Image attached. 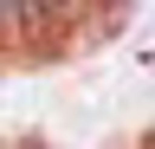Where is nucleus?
<instances>
[{
  "label": "nucleus",
  "mask_w": 155,
  "mask_h": 149,
  "mask_svg": "<svg viewBox=\"0 0 155 149\" xmlns=\"http://www.w3.org/2000/svg\"><path fill=\"white\" fill-rule=\"evenodd\" d=\"M65 13H71V0H19V26H52V20H65Z\"/></svg>",
  "instance_id": "nucleus-1"
}]
</instances>
